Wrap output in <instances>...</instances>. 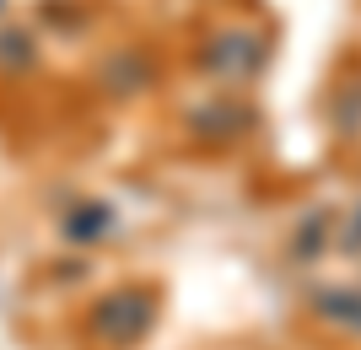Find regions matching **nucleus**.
Returning a JSON list of instances; mask_svg holds the SVG:
<instances>
[{
	"instance_id": "obj_1",
	"label": "nucleus",
	"mask_w": 361,
	"mask_h": 350,
	"mask_svg": "<svg viewBox=\"0 0 361 350\" xmlns=\"http://www.w3.org/2000/svg\"><path fill=\"white\" fill-rule=\"evenodd\" d=\"M146 318H151V307L140 302V296H108L92 323H97V335H108V339H135Z\"/></svg>"
}]
</instances>
